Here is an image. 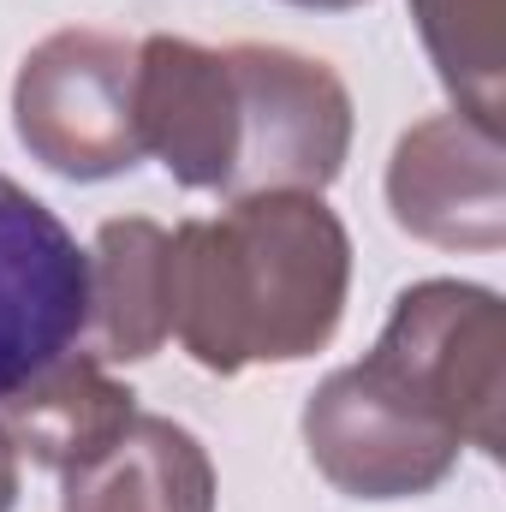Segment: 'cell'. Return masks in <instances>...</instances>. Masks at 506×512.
<instances>
[{
  "instance_id": "obj_4",
  "label": "cell",
  "mask_w": 506,
  "mask_h": 512,
  "mask_svg": "<svg viewBox=\"0 0 506 512\" xmlns=\"http://www.w3.org/2000/svg\"><path fill=\"white\" fill-rule=\"evenodd\" d=\"M233 72V191H328L352 149V96L346 84L292 48L239 42L227 48Z\"/></svg>"
},
{
  "instance_id": "obj_9",
  "label": "cell",
  "mask_w": 506,
  "mask_h": 512,
  "mask_svg": "<svg viewBox=\"0 0 506 512\" xmlns=\"http://www.w3.org/2000/svg\"><path fill=\"white\" fill-rule=\"evenodd\" d=\"M60 512H215V465L191 429L131 411V423L66 471Z\"/></svg>"
},
{
  "instance_id": "obj_14",
  "label": "cell",
  "mask_w": 506,
  "mask_h": 512,
  "mask_svg": "<svg viewBox=\"0 0 506 512\" xmlns=\"http://www.w3.org/2000/svg\"><path fill=\"white\" fill-rule=\"evenodd\" d=\"M292 6H316V12H346V6H364V0H292Z\"/></svg>"
},
{
  "instance_id": "obj_11",
  "label": "cell",
  "mask_w": 506,
  "mask_h": 512,
  "mask_svg": "<svg viewBox=\"0 0 506 512\" xmlns=\"http://www.w3.org/2000/svg\"><path fill=\"white\" fill-rule=\"evenodd\" d=\"M173 233L155 221H108L90 251V358L137 364L173 334L167 292Z\"/></svg>"
},
{
  "instance_id": "obj_6",
  "label": "cell",
  "mask_w": 506,
  "mask_h": 512,
  "mask_svg": "<svg viewBox=\"0 0 506 512\" xmlns=\"http://www.w3.org/2000/svg\"><path fill=\"white\" fill-rule=\"evenodd\" d=\"M90 322V251L0 173V399L66 358Z\"/></svg>"
},
{
  "instance_id": "obj_2",
  "label": "cell",
  "mask_w": 506,
  "mask_h": 512,
  "mask_svg": "<svg viewBox=\"0 0 506 512\" xmlns=\"http://www.w3.org/2000/svg\"><path fill=\"white\" fill-rule=\"evenodd\" d=\"M137 42L60 30L36 42L12 84L18 143L60 179H114L143 161L137 137Z\"/></svg>"
},
{
  "instance_id": "obj_3",
  "label": "cell",
  "mask_w": 506,
  "mask_h": 512,
  "mask_svg": "<svg viewBox=\"0 0 506 512\" xmlns=\"http://www.w3.org/2000/svg\"><path fill=\"white\" fill-rule=\"evenodd\" d=\"M304 441L316 471L358 501L429 495L465 447L423 405V393L393 376L376 352L316 387V399L304 405Z\"/></svg>"
},
{
  "instance_id": "obj_12",
  "label": "cell",
  "mask_w": 506,
  "mask_h": 512,
  "mask_svg": "<svg viewBox=\"0 0 506 512\" xmlns=\"http://www.w3.org/2000/svg\"><path fill=\"white\" fill-rule=\"evenodd\" d=\"M423 48L453 90L459 114L501 131L506 84V0H411Z\"/></svg>"
},
{
  "instance_id": "obj_1",
  "label": "cell",
  "mask_w": 506,
  "mask_h": 512,
  "mask_svg": "<svg viewBox=\"0 0 506 512\" xmlns=\"http://www.w3.org/2000/svg\"><path fill=\"white\" fill-rule=\"evenodd\" d=\"M346 280L352 239L322 197H233L221 221L173 227V334L215 376H239L251 364H298L340 328Z\"/></svg>"
},
{
  "instance_id": "obj_10",
  "label": "cell",
  "mask_w": 506,
  "mask_h": 512,
  "mask_svg": "<svg viewBox=\"0 0 506 512\" xmlns=\"http://www.w3.org/2000/svg\"><path fill=\"white\" fill-rule=\"evenodd\" d=\"M131 411H137V393L114 382L102 358L66 352L48 370H36L12 399H0V429L12 435L18 453L66 477L126 429Z\"/></svg>"
},
{
  "instance_id": "obj_13",
  "label": "cell",
  "mask_w": 506,
  "mask_h": 512,
  "mask_svg": "<svg viewBox=\"0 0 506 512\" xmlns=\"http://www.w3.org/2000/svg\"><path fill=\"white\" fill-rule=\"evenodd\" d=\"M12 501H18V447L0 429V512H12Z\"/></svg>"
},
{
  "instance_id": "obj_7",
  "label": "cell",
  "mask_w": 506,
  "mask_h": 512,
  "mask_svg": "<svg viewBox=\"0 0 506 512\" xmlns=\"http://www.w3.org/2000/svg\"><path fill=\"white\" fill-rule=\"evenodd\" d=\"M393 221L447 251H495L501 245V131L471 114H435L411 126L387 167Z\"/></svg>"
},
{
  "instance_id": "obj_5",
  "label": "cell",
  "mask_w": 506,
  "mask_h": 512,
  "mask_svg": "<svg viewBox=\"0 0 506 512\" xmlns=\"http://www.w3.org/2000/svg\"><path fill=\"white\" fill-rule=\"evenodd\" d=\"M376 358L417 387L465 447L501 453L506 316L501 298L471 280H423L399 292Z\"/></svg>"
},
{
  "instance_id": "obj_8",
  "label": "cell",
  "mask_w": 506,
  "mask_h": 512,
  "mask_svg": "<svg viewBox=\"0 0 506 512\" xmlns=\"http://www.w3.org/2000/svg\"><path fill=\"white\" fill-rule=\"evenodd\" d=\"M137 137L143 155L185 191H233V72L227 48H197L185 36H143L137 42Z\"/></svg>"
}]
</instances>
